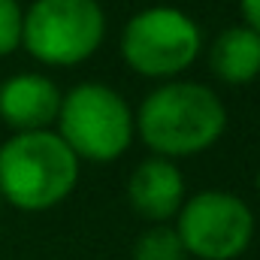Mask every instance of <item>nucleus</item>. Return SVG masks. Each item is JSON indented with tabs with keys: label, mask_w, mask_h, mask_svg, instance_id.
Wrapping results in <instances>:
<instances>
[{
	"label": "nucleus",
	"mask_w": 260,
	"mask_h": 260,
	"mask_svg": "<svg viewBox=\"0 0 260 260\" xmlns=\"http://www.w3.org/2000/svg\"><path fill=\"white\" fill-rule=\"evenodd\" d=\"M133 127L160 157H194L212 148L227 130L221 97L200 82H167L154 88L136 112Z\"/></svg>",
	"instance_id": "nucleus-1"
},
{
	"label": "nucleus",
	"mask_w": 260,
	"mask_h": 260,
	"mask_svg": "<svg viewBox=\"0 0 260 260\" xmlns=\"http://www.w3.org/2000/svg\"><path fill=\"white\" fill-rule=\"evenodd\" d=\"M79 157L52 130L15 133L0 145V197L21 212H49L73 194Z\"/></svg>",
	"instance_id": "nucleus-2"
},
{
	"label": "nucleus",
	"mask_w": 260,
	"mask_h": 260,
	"mask_svg": "<svg viewBox=\"0 0 260 260\" xmlns=\"http://www.w3.org/2000/svg\"><path fill=\"white\" fill-rule=\"evenodd\" d=\"M58 127L67 148L79 160H118L133 139V115L124 97L100 82H82L61 97Z\"/></svg>",
	"instance_id": "nucleus-3"
},
{
	"label": "nucleus",
	"mask_w": 260,
	"mask_h": 260,
	"mask_svg": "<svg viewBox=\"0 0 260 260\" xmlns=\"http://www.w3.org/2000/svg\"><path fill=\"white\" fill-rule=\"evenodd\" d=\"M106 34V15L97 0H34L24 9L21 46L49 67L88 61Z\"/></svg>",
	"instance_id": "nucleus-4"
},
{
	"label": "nucleus",
	"mask_w": 260,
	"mask_h": 260,
	"mask_svg": "<svg viewBox=\"0 0 260 260\" xmlns=\"http://www.w3.org/2000/svg\"><path fill=\"white\" fill-rule=\"evenodd\" d=\"M203 49L197 21L176 6H151L130 18L121 30L124 64L148 79H170L185 73Z\"/></svg>",
	"instance_id": "nucleus-5"
},
{
	"label": "nucleus",
	"mask_w": 260,
	"mask_h": 260,
	"mask_svg": "<svg viewBox=\"0 0 260 260\" xmlns=\"http://www.w3.org/2000/svg\"><path fill=\"white\" fill-rule=\"evenodd\" d=\"M185 254L200 260H236L254 236L248 203L227 191H203L182 203L176 227Z\"/></svg>",
	"instance_id": "nucleus-6"
},
{
	"label": "nucleus",
	"mask_w": 260,
	"mask_h": 260,
	"mask_svg": "<svg viewBox=\"0 0 260 260\" xmlns=\"http://www.w3.org/2000/svg\"><path fill=\"white\" fill-rule=\"evenodd\" d=\"M61 91L49 76L40 73H15L0 85V118L18 133L46 130L58 121Z\"/></svg>",
	"instance_id": "nucleus-7"
},
{
	"label": "nucleus",
	"mask_w": 260,
	"mask_h": 260,
	"mask_svg": "<svg viewBox=\"0 0 260 260\" xmlns=\"http://www.w3.org/2000/svg\"><path fill=\"white\" fill-rule=\"evenodd\" d=\"M127 197L130 206L142 218L164 224L173 215H179V209L185 203V179L173 160L148 157L133 170L127 182Z\"/></svg>",
	"instance_id": "nucleus-8"
},
{
	"label": "nucleus",
	"mask_w": 260,
	"mask_h": 260,
	"mask_svg": "<svg viewBox=\"0 0 260 260\" xmlns=\"http://www.w3.org/2000/svg\"><path fill=\"white\" fill-rule=\"evenodd\" d=\"M209 67L224 85H248L260 76V34L245 24L221 30L209 46Z\"/></svg>",
	"instance_id": "nucleus-9"
},
{
	"label": "nucleus",
	"mask_w": 260,
	"mask_h": 260,
	"mask_svg": "<svg viewBox=\"0 0 260 260\" xmlns=\"http://www.w3.org/2000/svg\"><path fill=\"white\" fill-rule=\"evenodd\" d=\"M185 245L176 233V227H148L136 245H133V260H185Z\"/></svg>",
	"instance_id": "nucleus-10"
},
{
	"label": "nucleus",
	"mask_w": 260,
	"mask_h": 260,
	"mask_svg": "<svg viewBox=\"0 0 260 260\" xmlns=\"http://www.w3.org/2000/svg\"><path fill=\"white\" fill-rule=\"evenodd\" d=\"M21 24L24 9L18 6V0H0V58L21 46Z\"/></svg>",
	"instance_id": "nucleus-11"
},
{
	"label": "nucleus",
	"mask_w": 260,
	"mask_h": 260,
	"mask_svg": "<svg viewBox=\"0 0 260 260\" xmlns=\"http://www.w3.org/2000/svg\"><path fill=\"white\" fill-rule=\"evenodd\" d=\"M239 12H242L245 27L260 34V0H239Z\"/></svg>",
	"instance_id": "nucleus-12"
},
{
	"label": "nucleus",
	"mask_w": 260,
	"mask_h": 260,
	"mask_svg": "<svg viewBox=\"0 0 260 260\" xmlns=\"http://www.w3.org/2000/svg\"><path fill=\"white\" fill-rule=\"evenodd\" d=\"M257 191H260V170H257Z\"/></svg>",
	"instance_id": "nucleus-13"
}]
</instances>
